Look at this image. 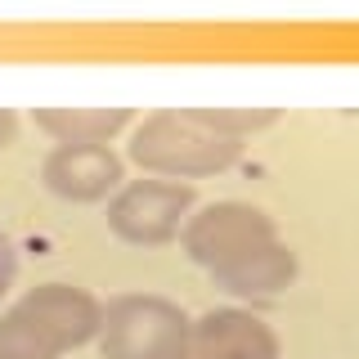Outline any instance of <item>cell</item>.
I'll return each instance as SVG.
<instances>
[{"label":"cell","instance_id":"obj_11","mask_svg":"<svg viewBox=\"0 0 359 359\" xmlns=\"http://www.w3.org/2000/svg\"><path fill=\"white\" fill-rule=\"evenodd\" d=\"M9 278H14V243H9L5 229H0V292L9 287Z\"/></svg>","mask_w":359,"mask_h":359},{"label":"cell","instance_id":"obj_7","mask_svg":"<svg viewBox=\"0 0 359 359\" xmlns=\"http://www.w3.org/2000/svg\"><path fill=\"white\" fill-rule=\"evenodd\" d=\"M41 180L63 202H104L121 189L126 166L108 144L104 149H54L41 162Z\"/></svg>","mask_w":359,"mask_h":359},{"label":"cell","instance_id":"obj_3","mask_svg":"<svg viewBox=\"0 0 359 359\" xmlns=\"http://www.w3.org/2000/svg\"><path fill=\"white\" fill-rule=\"evenodd\" d=\"M189 332V314L166 297L126 292L104 306L99 351L104 359H175Z\"/></svg>","mask_w":359,"mask_h":359},{"label":"cell","instance_id":"obj_6","mask_svg":"<svg viewBox=\"0 0 359 359\" xmlns=\"http://www.w3.org/2000/svg\"><path fill=\"white\" fill-rule=\"evenodd\" d=\"M175 359H278V337L252 310H207L202 319H189L184 346Z\"/></svg>","mask_w":359,"mask_h":359},{"label":"cell","instance_id":"obj_10","mask_svg":"<svg viewBox=\"0 0 359 359\" xmlns=\"http://www.w3.org/2000/svg\"><path fill=\"white\" fill-rule=\"evenodd\" d=\"M198 112H202V117H207L216 130L233 135V140H243V135H256V130L274 126V121L283 117L278 108H198Z\"/></svg>","mask_w":359,"mask_h":359},{"label":"cell","instance_id":"obj_5","mask_svg":"<svg viewBox=\"0 0 359 359\" xmlns=\"http://www.w3.org/2000/svg\"><path fill=\"white\" fill-rule=\"evenodd\" d=\"M194 211V189L175 180H130L108 202V229L130 247H162L180 238Z\"/></svg>","mask_w":359,"mask_h":359},{"label":"cell","instance_id":"obj_1","mask_svg":"<svg viewBox=\"0 0 359 359\" xmlns=\"http://www.w3.org/2000/svg\"><path fill=\"white\" fill-rule=\"evenodd\" d=\"M104 306L86 287L41 283L0 314V359H63L95 341Z\"/></svg>","mask_w":359,"mask_h":359},{"label":"cell","instance_id":"obj_12","mask_svg":"<svg viewBox=\"0 0 359 359\" xmlns=\"http://www.w3.org/2000/svg\"><path fill=\"white\" fill-rule=\"evenodd\" d=\"M18 140V112L14 108H0V153Z\"/></svg>","mask_w":359,"mask_h":359},{"label":"cell","instance_id":"obj_9","mask_svg":"<svg viewBox=\"0 0 359 359\" xmlns=\"http://www.w3.org/2000/svg\"><path fill=\"white\" fill-rule=\"evenodd\" d=\"M130 108H32L36 130H45L59 149H104L117 130L130 126Z\"/></svg>","mask_w":359,"mask_h":359},{"label":"cell","instance_id":"obj_2","mask_svg":"<svg viewBox=\"0 0 359 359\" xmlns=\"http://www.w3.org/2000/svg\"><path fill=\"white\" fill-rule=\"evenodd\" d=\"M243 157V140L216 130L198 108H162L144 117L130 135V162L153 175L202 180L220 175Z\"/></svg>","mask_w":359,"mask_h":359},{"label":"cell","instance_id":"obj_4","mask_svg":"<svg viewBox=\"0 0 359 359\" xmlns=\"http://www.w3.org/2000/svg\"><path fill=\"white\" fill-rule=\"evenodd\" d=\"M274 216H265L252 202H211L198 216H189V224L180 229V243H184V256L194 265H202L207 274L233 265L238 256L256 252V247L274 243Z\"/></svg>","mask_w":359,"mask_h":359},{"label":"cell","instance_id":"obj_8","mask_svg":"<svg viewBox=\"0 0 359 359\" xmlns=\"http://www.w3.org/2000/svg\"><path fill=\"white\" fill-rule=\"evenodd\" d=\"M211 278H216L224 292H233V297H278V292L292 287V278H297V252L274 238V243L256 247V252L238 256L233 265L216 269Z\"/></svg>","mask_w":359,"mask_h":359}]
</instances>
